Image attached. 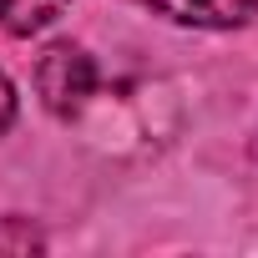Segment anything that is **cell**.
Returning a JSON list of instances; mask_svg holds the SVG:
<instances>
[{
	"mask_svg": "<svg viewBox=\"0 0 258 258\" xmlns=\"http://www.w3.org/2000/svg\"><path fill=\"white\" fill-rule=\"evenodd\" d=\"M66 6H71V0H0V31L36 36V31H46Z\"/></svg>",
	"mask_w": 258,
	"mask_h": 258,
	"instance_id": "3",
	"label": "cell"
},
{
	"mask_svg": "<svg viewBox=\"0 0 258 258\" xmlns=\"http://www.w3.org/2000/svg\"><path fill=\"white\" fill-rule=\"evenodd\" d=\"M36 248H46V238L26 218H0V253H36Z\"/></svg>",
	"mask_w": 258,
	"mask_h": 258,
	"instance_id": "4",
	"label": "cell"
},
{
	"mask_svg": "<svg viewBox=\"0 0 258 258\" xmlns=\"http://www.w3.org/2000/svg\"><path fill=\"white\" fill-rule=\"evenodd\" d=\"M16 121V86L6 81V71H0V132Z\"/></svg>",
	"mask_w": 258,
	"mask_h": 258,
	"instance_id": "5",
	"label": "cell"
},
{
	"mask_svg": "<svg viewBox=\"0 0 258 258\" xmlns=\"http://www.w3.org/2000/svg\"><path fill=\"white\" fill-rule=\"evenodd\" d=\"M36 91L56 116H76L96 91V66L81 46H51L36 66Z\"/></svg>",
	"mask_w": 258,
	"mask_h": 258,
	"instance_id": "1",
	"label": "cell"
},
{
	"mask_svg": "<svg viewBox=\"0 0 258 258\" xmlns=\"http://www.w3.org/2000/svg\"><path fill=\"white\" fill-rule=\"evenodd\" d=\"M147 6L177 26H203V31H228V26H243L253 16L258 0H147Z\"/></svg>",
	"mask_w": 258,
	"mask_h": 258,
	"instance_id": "2",
	"label": "cell"
}]
</instances>
